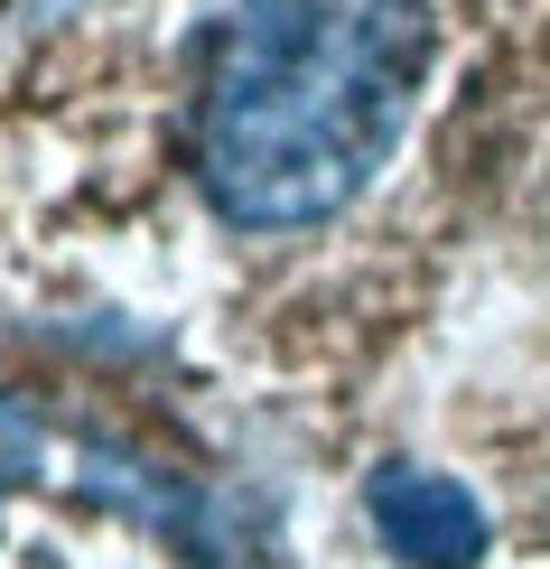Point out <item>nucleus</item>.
Instances as JSON below:
<instances>
[{
	"label": "nucleus",
	"mask_w": 550,
	"mask_h": 569,
	"mask_svg": "<svg viewBox=\"0 0 550 569\" xmlns=\"http://www.w3.org/2000/svg\"><path fill=\"white\" fill-rule=\"evenodd\" d=\"M364 513H373L382 551L411 560V569H467L476 551H486V513H476V495L458 477H439V467H373Z\"/></svg>",
	"instance_id": "2"
},
{
	"label": "nucleus",
	"mask_w": 550,
	"mask_h": 569,
	"mask_svg": "<svg viewBox=\"0 0 550 569\" xmlns=\"http://www.w3.org/2000/svg\"><path fill=\"white\" fill-rule=\"evenodd\" d=\"M429 76L420 0H233L197 57L187 159L224 224L290 233L354 206Z\"/></svg>",
	"instance_id": "1"
}]
</instances>
